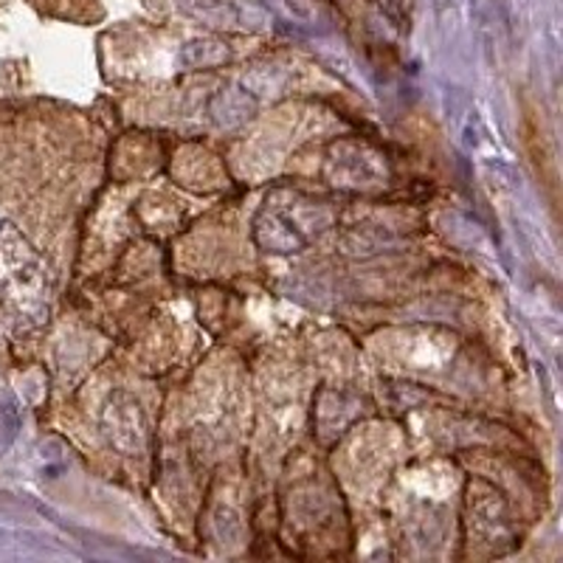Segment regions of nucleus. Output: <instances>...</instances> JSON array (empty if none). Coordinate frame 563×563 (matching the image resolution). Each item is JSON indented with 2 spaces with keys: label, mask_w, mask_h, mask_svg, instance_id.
<instances>
[{
  "label": "nucleus",
  "mask_w": 563,
  "mask_h": 563,
  "mask_svg": "<svg viewBox=\"0 0 563 563\" xmlns=\"http://www.w3.org/2000/svg\"><path fill=\"white\" fill-rule=\"evenodd\" d=\"M104 434H108L110 445H115L122 454L141 451L144 437H147V420H144L139 400L128 395H115L104 411Z\"/></svg>",
  "instance_id": "f257e3e1"
},
{
  "label": "nucleus",
  "mask_w": 563,
  "mask_h": 563,
  "mask_svg": "<svg viewBox=\"0 0 563 563\" xmlns=\"http://www.w3.org/2000/svg\"><path fill=\"white\" fill-rule=\"evenodd\" d=\"M256 104L249 97V90L243 88H223L209 99V119L214 128L220 130H234L243 128L254 115Z\"/></svg>",
  "instance_id": "f03ea898"
},
{
  "label": "nucleus",
  "mask_w": 563,
  "mask_h": 563,
  "mask_svg": "<svg viewBox=\"0 0 563 563\" xmlns=\"http://www.w3.org/2000/svg\"><path fill=\"white\" fill-rule=\"evenodd\" d=\"M231 59V48L223 40L206 37V40H192L186 43L178 54V63L189 70H203L214 68V65H223Z\"/></svg>",
  "instance_id": "7ed1b4c3"
},
{
  "label": "nucleus",
  "mask_w": 563,
  "mask_h": 563,
  "mask_svg": "<svg viewBox=\"0 0 563 563\" xmlns=\"http://www.w3.org/2000/svg\"><path fill=\"white\" fill-rule=\"evenodd\" d=\"M282 85H285V74L279 68H260L245 79V90H254V93H274Z\"/></svg>",
  "instance_id": "20e7f679"
}]
</instances>
